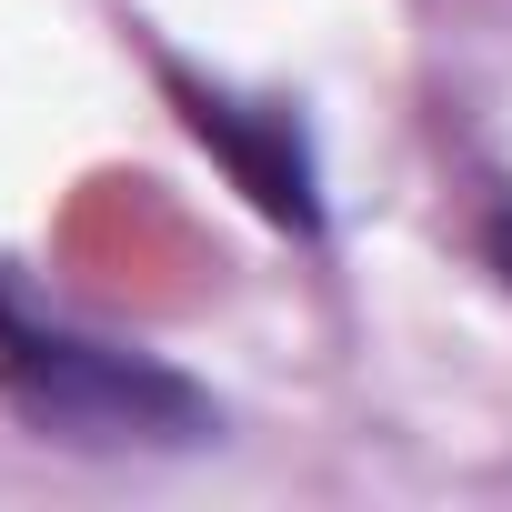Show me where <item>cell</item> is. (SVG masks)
<instances>
[{"label": "cell", "instance_id": "cell-1", "mask_svg": "<svg viewBox=\"0 0 512 512\" xmlns=\"http://www.w3.org/2000/svg\"><path fill=\"white\" fill-rule=\"evenodd\" d=\"M0 382L21 392L31 422H51L71 442H191V432H211V402L181 372L41 332L31 312H11V292H0Z\"/></svg>", "mask_w": 512, "mask_h": 512}, {"label": "cell", "instance_id": "cell-2", "mask_svg": "<svg viewBox=\"0 0 512 512\" xmlns=\"http://www.w3.org/2000/svg\"><path fill=\"white\" fill-rule=\"evenodd\" d=\"M191 131L231 151L241 191L262 201L272 221L312 231V161H302V131H292V121H272V131H251V121H241V101H211V91H191Z\"/></svg>", "mask_w": 512, "mask_h": 512}, {"label": "cell", "instance_id": "cell-3", "mask_svg": "<svg viewBox=\"0 0 512 512\" xmlns=\"http://www.w3.org/2000/svg\"><path fill=\"white\" fill-rule=\"evenodd\" d=\"M492 262H502V282H512V211L492 221Z\"/></svg>", "mask_w": 512, "mask_h": 512}]
</instances>
